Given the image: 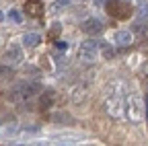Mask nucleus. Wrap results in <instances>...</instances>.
Listing matches in <instances>:
<instances>
[{"label":"nucleus","mask_w":148,"mask_h":146,"mask_svg":"<svg viewBox=\"0 0 148 146\" xmlns=\"http://www.w3.org/2000/svg\"><path fill=\"white\" fill-rule=\"evenodd\" d=\"M125 107H127L125 109V115H127L130 121H134V123L142 121L144 111H142V97L140 95H130L125 99Z\"/></svg>","instance_id":"nucleus-1"},{"label":"nucleus","mask_w":148,"mask_h":146,"mask_svg":"<svg viewBox=\"0 0 148 146\" xmlns=\"http://www.w3.org/2000/svg\"><path fill=\"white\" fill-rule=\"evenodd\" d=\"M105 8L113 19H127V16L132 14V6H130L125 0H107Z\"/></svg>","instance_id":"nucleus-2"},{"label":"nucleus","mask_w":148,"mask_h":146,"mask_svg":"<svg viewBox=\"0 0 148 146\" xmlns=\"http://www.w3.org/2000/svg\"><path fill=\"white\" fill-rule=\"evenodd\" d=\"M121 95L115 93V90L107 88V99H105V111L111 117H121Z\"/></svg>","instance_id":"nucleus-3"},{"label":"nucleus","mask_w":148,"mask_h":146,"mask_svg":"<svg viewBox=\"0 0 148 146\" xmlns=\"http://www.w3.org/2000/svg\"><path fill=\"white\" fill-rule=\"evenodd\" d=\"M97 49H99V41H95V39L84 41V43L78 47V60H82V62H92V60H95V56H97Z\"/></svg>","instance_id":"nucleus-4"},{"label":"nucleus","mask_w":148,"mask_h":146,"mask_svg":"<svg viewBox=\"0 0 148 146\" xmlns=\"http://www.w3.org/2000/svg\"><path fill=\"white\" fill-rule=\"evenodd\" d=\"M14 93L25 101V99H29V97H33L37 93H41V84L39 82H23V84H18L14 88Z\"/></svg>","instance_id":"nucleus-5"},{"label":"nucleus","mask_w":148,"mask_h":146,"mask_svg":"<svg viewBox=\"0 0 148 146\" xmlns=\"http://www.w3.org/2000/svg\"><path fill=\"white\" fill-rule=\"evenodd\" d=\"M80 29H82L86 35H99V33L103 31V23H101L99 19H86Z\"/></svg>","instance_id":"nucleus-6"},{"label":"nucleus","mask_w":148,"mask_h":146,"mask_svg":"<svg viewBox=\"0 0 148 146\" xmlns=\"http://www.w3.org/2000/svg\"><path fill=\"white\" fill-rule=\"evenodd\" d=\"M4 62H6V64H21V62H23V51H21V47L12 45L10 49H6Z\"/></svg>","instance_id":"nucleus-7"},{"label":"nucleus","mask_w":148,"mask_h":146,"mask_svg":"<svg viewBox=\"0 0 148 146\" xmlns=\"http://www.w3.org/2000/svg\"><path fill=\"white\" fill-rule=\"evenodd\" d=\"M25 12L31 14V16L43 14V2H39V0H27L25 2Z\"/></svg>","instance_id":"nucleus-8"},{"label":"nucleus","mask_w":148,"mask_h":146,"mask_svg":"<svg viewBox=\"0 0 148 146\" xmlns=\"http://www.w3.org/2000/svg\"><path fill=\"white\" fill-rule=\"evenodd\" d=\"M115 43L117 45H121V47H127L130 43H132V33H130V31H117L115 33Z\"/></svg>","instance_id":"nucleus-9"},{"label":"nucleus","mask_w":148,"mask_h":146,"mask_svg":"<svg viewBox=\"0 0 148 146\" xmlns=\"http://www.w3.org/2000/svg\"><path fill=\"white\" fill-rule=\"evenodd\" d=\"M23 43H25L27 47H35V45H39V43H41V37H39L37 33H25Z\"/></svg>","instance_id":"nucleus-10"},{"label":"nucleus","mask_w":148,"mask_h":146,"mask_svg":"<svg viewBox=\"0 0 148 146\" xmlns=\"http://www.w3.org/2000/svg\"><path fill=\"white\" fill-rule=\"evenodd\" d=\"M84 99H86V90L82 86H76V88L72 90V101L74 103H82Z\"/></svg>","instance_id":"nucleus-11"},{"label":"nucleus","mask_w":148,"mask_h":146,"mask_svg":"<svg viewBox=\"0 0 148 146\" xmlns=\"http://www.w3.org/2000/svg\"><path fill=\"white\" fill-rule=\"evenodd\" d=\"M53 99H56V95L51 93H45L43 97H41V109H47V107H51V103H53Z\"/></svg>","instance_id":"nucleus-12"},{"label":"nucleus","mask_w":148,"mask_h":146,"mask_svg":"<svg viewBox=\"0 0 148 146\" xmlns=\"http://www.w3.org/2000/svg\"><path fill=\"white\" fill-rule=\"evenodd\" d=\"M62 31V25L60 23H56V25H51V29H49V37L51 39H56V37H58V33Z\"/></svg>","instance_id":"nucleus-13"},{"label":"nucleus","mask_w":148,"mask_h":146,"mask_svg":"<svg viewBox=\"0 0 148 146\" xmlns=\"http://www.w3.org/2000/svg\"><path fill=\"white\" fill-rule=\"evenodd\" d=\"M8 19L14 21V23H21L23 16H21V12H18V10H10V12H8Z\"/></svg>","instance_id":"nucleus-14"},{"label":"nucleus","mask_w":148,"mask_h":146,"mask_svg":"<svg viewBox=\"0 0 148 146\" xmlns=\"http://www.w3.org/2000/svg\"><path fill=\"white\" fill-rule=\"evenodd\" d=\"M70 4V0H56V2L51 4V10H58V8H62V6H68Z\"/></svg>","instance_id":"nucleus-15"},{"label":"nucleus","mask_w":148,"mask_h":146,"mask_svg":"<svg viewBox=\"0 0 148 146\" xmlns=\"http://www.w3.org/2000/svg\"><path fill=\"white\" fill-rule=\"evenodd\" d=\"M6 76H12V70L8 66H2L0 68V78H6Z\"/></svg>","instance_id":"nucleus-16"},{"label":"nucleus","mask_w":148,"mask_h":146,"mask_svg":"<svg viewBox=\"0 0 148 146\" xmlns=\"http://www.w3.org/2000/svg\"><path fill=\"white\" fill-rule=\"evenodd\" d=\"M103 56L109 60V58H113V49H111L109 45H103Z\"/></svg>","instance_id":"nucleus-17"},{"label":"nucleus","mask_w":148,"mask_h":146,"mask_svg":"<svg viewBox=\"0 0 148 146\" xmlns=\"http://www.w3.org/2000/svg\"><path fill=\"white\" fill-rule=\"evenodd\" d=\"M138 12L144 14V16H148V2H140V10Z\"/></svg>","instance_id":"nucleus-18"},{"label":"nucleus","mask_w":148,"mask_h":146,"mask_svg":"<svg viewBox=\"0 0 148 146\" xmlns=\"http://www.w3.org/2000/svg\"><path fill=\"white\" fill-rule=\"evenodd\" d=\"M56 47H58V49H66V41H56Z\"/></svg>","instance_id":"nucleus-19"},{"label":"nucleus","mask_w":148,"mask_h":146,"mask_svg":"<svg viewBox=\"0 0 148 146\" xmlns=\"http://www.w3.org/2000/svg\"><path fill=\"white\" fill-rule=\"evenodd\" d=\"M144 105H146V111H144V115H146V117H148V97H146V99H144Z\"/></svg>","instance_id":"nucleus-20"},{"label":"nucleus","mask_w":148,"mask_h":146,"mask_svg":"<svg viewBox=\"0 0 148 146\" xmlns=\"http://www.w3.org/2000/svg\"><path fill=\"white\" fill-rule=\"evenodd\" d=\"M144 84H146V88H148V76H146V80H144Z\"/></svg>","instance_id":"nucleus-21"},{"label":"nucleus","mask_w":148,"mask_h":146,"mask_svg":"<svg viewBox=\"0 0 148 146\" xmlns=\"http://www.w3.org/2000/svg\"><path fill=\"white\" fill-rule=\"evenodd\" d=\"M0 21H2V12H0Z\"/></svg>","instance_id":"nucleus-22"}]
</instances>
